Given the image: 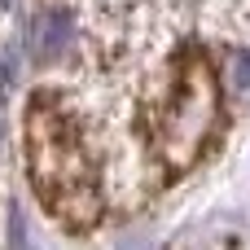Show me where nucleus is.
Instances as JSON below:
<instances>
[{"instance_id": "nucleus-1", "label": "nucleus", "mask_w": 250, "mask_h": 250, "mask_svg": "<svg viewBox=\"0 0 250 250\" xmlns=\"http://www.w3.org/2000/svg\"><path fill=\"white\" fill-rule=\"evenodd\" d=\"M26 167H31L35 193L48 202V211L57 220H66L70 229L97 224L101 189H97L92 158L83 154L75 127L53 105H35L31 110V123H26Z\"/></svg>"}, {"instance_id": "nucleus-2", "label": "nucleus", "mask_w": 250, "mask_h": 250, "mask_svg": "<svg viewBox=\"0 0 250 250\" xmlns=\"http://www.w3.org/2000/svg\"><path fill=\"white\" fill-rule=\"evenodd\" d=\"M215 123H220V88H215L211 66L193 53V57H185L180 88L154 127V154L171 171H185V167H193V158L211 141Z\"/></svg>"}, {"instance_id": "nucleus-3", "label": "nucleus", "mask_w": 250, "mask_h": 250, "mask_svg": "<svg viewBox=\"0 0 250 250\" xmlns=\"http://www.w3.org/2000/svg\"><path fill=\"white\" fill-rule=\"evenodd\" d=\"M75 44V18L66 9H44L31 18V31H26V48L35 62H57L66 57Z\"/></svg>"}, {"instance_id": "nucleus-4", "label": "nucleus", "mask_w": 250, "mask_h": 250, "mask_svg": "<svg viewBox=\"0 0 250 250\" xmlns=\"http://www.w3.org/2000/svg\"><path fill=\"white\" fill-rule=\"evenodd\" d=\"M224 75H229V88L237 92V97H250V53H229V62H224Z\"/></svg>"}, {"instance_id": "nucleus-5", "label": "nucleus", "mask_w": 250, "mask_h": 250, "mask_svg": "<svg viewBox=\"0 0 250 250\" xmlns=\"http://www.w3.org/2000/svg\"><path fill=\"white\" fill-rule=\"evenodd\" d=\"M22 207H13V250H22Z\"/></svg>"}, {"instance_id": "nucleus-6", "label": "nucleus", "mask_w": 250, "mask_h": 250, "mask_svg": "<svg viewBox=\"0 0 250 250\" xmlns=\"http://www.w3.org/2000/svg\"><path fill=\"white\" fill-rule=\"evenodd\" d=\"M0 79H4V88H13V53H4V62H0Z\"/></svg>"}]
</instances>
